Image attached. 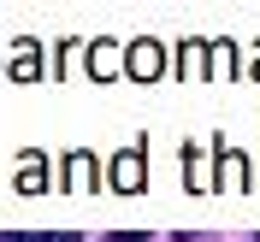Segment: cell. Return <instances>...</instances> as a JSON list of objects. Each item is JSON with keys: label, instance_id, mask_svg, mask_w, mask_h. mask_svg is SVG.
Returning <instances> with one entry per match:
<instances>
[{"label": "cell", "instance_id": "obj_1", "mask_svg": "<svg viewBox=\"0 0 260 242\" xmlns=\"http://www.w3.org/2000/svg\"><path fill=\"white\" fill-rule=\"evenodd\" d=\"M36 242H83L77 230H53V236H36Z\"/></svg>", "mask_w": 260, "mask_h": 242}, {"label": "cell", "instance_id": "obj_2", "mask_svg": "<svg viewBox=\"0 0 260 242\" xmlns=\"http://www.w3.org/2000/svg\"><path fill=\"white\" fill-rule=\"evenodd\" d=\"M113 242H148V230H118Z\"/></svg>", "mask_w": 260, "mask_h": 242}, {"label": "cell", "instance_id": "obj_3", "mask_svg": "<svg viewBox=\"0 0 260 242\" xmlns=\"http://www.w3.org/2000/svg\"><path fill=\"white\" fill-rule=\"evenodd\" d=\"M0 242H36V236H18V230H6V236H0Z\"/></svg>", "mask_w": 260, "mask_h": 242}]
</instances>
